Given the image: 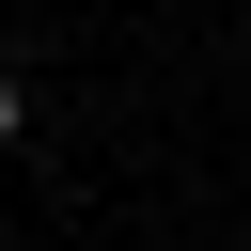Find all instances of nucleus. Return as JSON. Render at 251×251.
<instances>
[{"instance_id":"1","label":"nucleus","mask_w":251,"mask_h":251,"mask_svg":"<svg viewBox=\"0 0 251 251\" xmlns=\"http://www.w3.org/2000/svg\"><path fill=\"white\" fill-rule=\"evenodd\" d=\"M0 141H16V63H0Z\"/></svg>"}]
</instances>
